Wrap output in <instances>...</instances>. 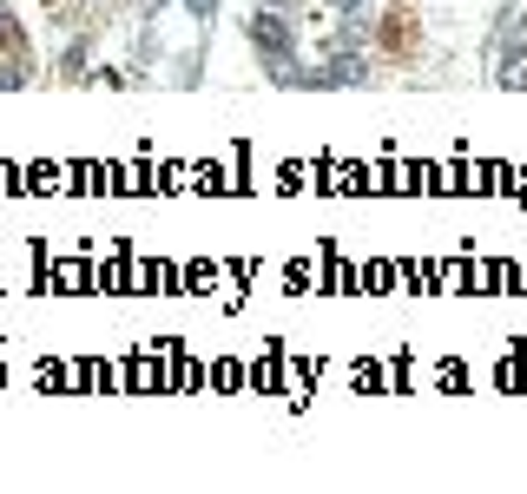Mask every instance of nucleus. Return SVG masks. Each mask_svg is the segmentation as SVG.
Masks as SVG:
<instances>
[{
	"label": "nucleus",
	"instance_id": "obj_3",
	"mask_svg": "<svg viewBox=\"0 0 527 494\" xmlns=\"http://www.w3.org/2000/svg\"><path fill=\"white\" fill-rule=\"evenodd\" d=\"M330 7H336L343 20H350V14H369V0H330Z\"/></svg>",
	"mask_w": 527,
	"mask_h": 494
},
{
	"label": "nucleus",
	"instance_id": "obj_1",
	"mask_svg": "<svg viewBox=\"0 0 527 494\" xmlns=\"http://www.w3.org/2000/svg\"><path fill=\"white\" fill-rule=\"evenodd\" d=\"M251 53L264 66H277V60H297V27L284 20V7H251Z\"/></svg>",
	"mask_w": 527,
	"mask_h": 494
},
{
	"label": "nucleus",
	"instance_id": "obj_2",
	"mask_svg": "<svg viewBox=\"0 0 527 494\" xmlns=\"http://www.w3.org/2000/svg\"><path fill=\"white\" fill-rule=\"evenodd\" d=\"M495 80L508 86V93H527V53H501V66H495Z\"/></svg>",
	"mask_w": 527,
	"mask_h": 494
}]
</instances>
